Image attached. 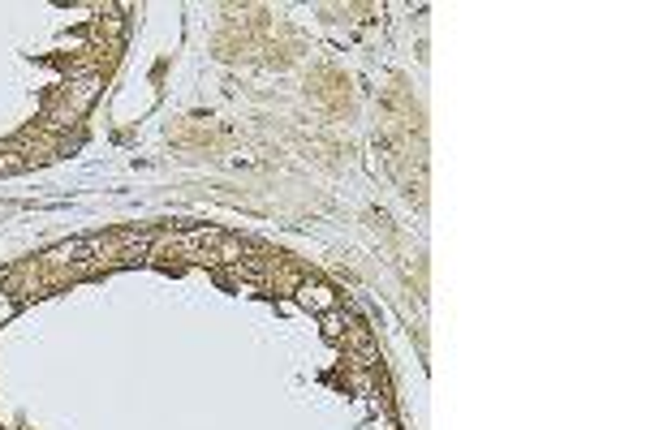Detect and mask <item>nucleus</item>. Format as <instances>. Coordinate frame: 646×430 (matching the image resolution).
Wrapping results in <instances>:
<instances>
[{"label": "nucleus", "instance_id": "nucleus-1", "mask_svg": "<svg viewBox=\"0 0 646 430\" xmlns=\"http://www.w3.org/2000/svg\"><path fill=\"white\" fill-rule=\"evenodd\" d=\"M298 301H302L306 310H332V306H336V293H332L328 284H302V289H298Z\"/></svg>", "mask_w": 646, "mask_h": 430}]
</instances>
